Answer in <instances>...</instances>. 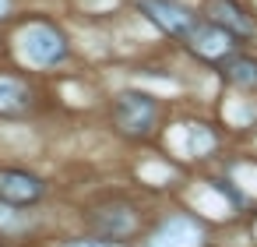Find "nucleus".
<instances>
[{"instance_id":"f03ea898","label":"nucleus","mask_w":257,"mask_h":247,"mask_svg":"<svg viewBox=\"0 0 257 247\" xmlns=\"http://www.w3.org/2000/svg\"><path fill=\"white\" fill-rule=\"evenodd\" d=\"M113 120L123 134H148L155 124V99L145 92H123L113 106Z\"/></svg>"},{"instance_id":"9b49d317","label":"nucleus","mask_w":257,"mask_h":247,"mask_svg":"<svg viewBox=\"0 0 257 247\" xmlns=\"http://www.w3.org/2000/svg\"><path fill=\"white\" fill-rule=\"evenodd\" d=\"M8 8H11V0H0V18L8 15Z\"/></svg>"},{"instance_id":"423d86ee","label":"nucleus","mask_w":257,"mask_h":247,"mask_svg":"<svg viewBox=\"0 0 257 247\" xmlns=\"http://www.w3.org/2000/svg\"><path fill=\"white\" fill-rule=\"evenodd\" d=\"M187 39H190V46H194L197 53H204V57H225V53L232 50V32L222 29V25H215V22H197V29H194Z\"/></svg>"},{"instance_id":"0eeeda50","label":"nucleus","mask_w":257,"mask_h":247,"mask_svg":"<svg viewBox=\"0 0 257 247\" xmlns=\"http://www.w3.org/2000/svg\"><path fill=\"white\" fill-rule=\"evenodd\" d=\"M208 22H215V25H222V29L236 32V36H250L253 32V22L243 15L239 4H232V0H211L208 4Z\"/></svg>"},{"instance_id":"6e6552de","label":"nucleus","mask_w":257,"mask_h":247,"mask_svg":"<svg viewBox=\"0 0 257 247\" xmlns=\"http://www.w3.org/2000/svg\"><path fill=\"white\" fill-rule=\"evenodd\" d=\"M29 103V89L15 78H0V110H22Z\"/></svg>"},{"instance_id":"9d476101","label":"nucleus","mask_w":257,"mask_h":247,"mask_svg":"<svg viewBox=\"0 0 257 247\" xmlns=\"http://www.w3.org/2000/svg\"><path fill=\"white\" fill-rule=\"evenodd\" d=\"M71 247H109V243H102V240H78V243H71Z\"/></svg>"},{"instance_id":"1a4fd4ad","label":"nucleus","mask_w":257,"mask_h":247,"mask_svg":"<svg viewBox=\"0 0 257 247\" xmlns=\"http://www.w3.org/2000/svg\"><path fill=\"white\" fill-rule=\"evenodd\" d=\"M229 78L239 85H257V64L253 60H232L229 64Z\"/></svg>"},{"instance_id":"39448f33","label":"nucleus","mask_w":257,"mask_h":247,"mask_svg":"<svg viewBox=\"0 0 257 247\" xmlns=\"http://www.w3.org/2000/svg\"><path fill=\"white\" fill-rule=\"evenodd\" d=\"M197 243H201V226L194 219H187V215H173L148 240V247H197Z\"/></svg>"},{"instance_id":"7ed1b4c3","label":"nucleus","mask_w":257,"mask_h":247,"mask_svg":"<svg viewBox=\"0 0 257 247\" xmlns=\"http://www.w3.org/2000/svg\"><path fill=\"white\" fill-rule=\"evenodd\" d=\"M141 11H145L152 22H159L166 32L183 36V39L197 29V15L183 11L180 4H173V0H141Z\"/></svg>"},{"instance_id":"f257e3e1","label":"nucleus","mask_w":257,"mask_h":247,"mask_svg":"<svg viewBox=\"0 0 257 247\" xmlns=\"http://www.w3.org/2000/svg\"><path fill=\"white\" fill-rule=\"evenodd\" d=\"M18 46H22V57L36 67H50V64L67 57V39L53 25H43V22L25 25L22 36H18Z\"/></svg>"},{"instance_id":"20e7f679","label":"nucleus","mask_w":257,"mask_h":247,"mask_svg":"<svg viewBox=\"0 0 257 247\" xmlns=\"http://www.w3.org/2000/svg\"><path fill=\"white\" fill-rule=\"evenodd\" d=\"M43 194V180L25 173V170H0V201H15V205H25V201H36Z\"/></svg>"}]
</instances>
